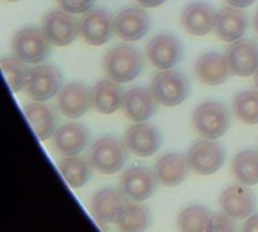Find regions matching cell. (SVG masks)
<instances>
[{"label":"cell","instance_id":"1","mask_svg":"<svg viewBox=\"0 0 258 232\" xmlns=\"http://www.w3.org/2000/svg\"><path fill=\"white\" fill-rule=\"evenodd\" d=\"M144 63V54L136 47L118 45L106 53L103 68L109 79L118 83H127L142 72Z\"/></svg>","mask_w":258,"mask_h":232},{"label":"cell","instance_id":"2","mask_svg":"<svg viewBox=\"0 0 258 232\" xmlns=\"http://www.w3.org/2000/svg\"><path fill=\"white\" fill-rule=\"evenodd\" d=\"M89 162L92 168L103 175L116 174L127 162L125 142L116 136H104L98 139L91 148Z\"/></svg>","mask_w":258,"mask_h":232},{"label":"cell","instance_id":"3","mask_svg":"<svg viewBox=\"0 0 258 232\" xmlns=\"http://www.w3.org/2000/svg\"><path fill=\"white\" fill-rule=\"evenodd\" d=\"M192 122L204 139H219L231 125V113L222 103L206 101L195 109Z\"/></svg>","mask_w":258,"mask_h":232},{"label":"cell","instance_id":"4","mask_svg":"<svg viewBox=\"0 0 258 232\" xmlns=\"http://www.w3.org/2000/svg\"><path fill=\"white\" fill-rule=\"evenodd\" d=\"M150 89L159 104L165 107H175L189 97L190 83L181 71L163 69L154 75Z\"/></svg>","mask_w":258,"mask_h":232},{"label":"cell","instance_id":"5","mask_svg":"<svg viewBox=\"0 0 258 232\" xmlns=\"http://www.w3.org/2000/svg\"><path fill=\"white\" fill-rule=\"evenodd\" d=\"M50 44L42 29L24 27L12 38V53L26 63H38L50 56Z\"/></svg>","mask_w":258,"mask_h":232},{"label":"cell","instance_id":"6","mask_svg":"<svg viewBox=\"0 0 258 232\" xmlns=\"http://www.w3.org/2000/svg\"><path fill=\"white\" fill-rule=\"evenodd\" d=\"M62 86V74L53 65H36L29 69L24 91L33 101L53 98Z\"/></svg>","mask_w":258,"mask_h":232},{"label":"cell","instance_id":"7","mask_svg":"<svg viewBox=\"0 0 258 232\" xmlns=\"http://www.w3.org/2000/svg\"><path fill=\"white\" fill-rule=\"evenodd\" d=\"M225 160V149L215 139L197 142L187 152V163L190 171L198 175H212L221 169Z\"/></svg>","mask_w":258,"mask_h":232},{"label":"cell","instance_id":"8","mask_svg":"<svg viewBox=\"0 0 258 232\" xmlns=\"http://www.w3.org/2000/svg\"><path fill=\"white\" fill-rule=\"evenodd\" d=\"M42 30L47 39L57 47L68 45L74 42L79 30V21L63 9H54L44 15L42 18Z\"/></svg>","mask_w":258,"mask_h":232},{"label":"cell","instance_id":"9","mask_svg":"<svg viewBox=\"0 0 258 232\" xmlns=\"http://www.w3.org/2000/svg\"><path fill=\"white\" fill-rule=\"evenodd\" d=\"M147 59L157 69H171L183 57V44L174 35L162 33L147 44Z\"/></svg>","mask_w":258,"mask_h":232},{"label":"cell","instance_id":"10","mask_svg":"<svg viewBox=\"0 0 258 232\" xmlns=\"http://www.w3.org/2000/svg\"><path fill=\"white\" fill-rule=\"evenodd\" d=\"M79 30L83 41L89 45H103L115 32L113 20L104 9H89L79 20Z\"/></svg>","mask_w":258,"mask_h":232},{"label":"cell","instance_id":"11","mask_svg":"<svg viewBox=\"0 0 258 232\" xmlns=\"http://www.w3.org/2000/svg\"><path fill=\"white\" fill-rule=\"evenodd\" d=\"M128 198L124 195L122 190L118 189H103L97 192L91 202L89 208L94 214V217L104 225L116 223L121 213L127 207Z\"/></svg>","mask_w":258,"mask_h":232},{"label":"cell","instance_id":"12","mask_svg":"<svg viewBox=\"0 0 258 232\" xmlns=\"http://www.w3.org/2000/svg\"><path fill=\"white\" fill-rule=\"evenodd\" d=\"M157 178L148 168L132 166L121 175L119 189L130 201L144 202L154 193Z\"/></svg>","mask_w":258,"mask_h":232},{"label":"cell","instance_id":"13","mask_svg":"<svg viewBox=\"0 0 258 232\" xmlns=\"http://www.w3.org/2000/svg\"><path fill=\"white\" fill-rule=\"evenodd\" d=\"M225 57L234 75L249 77L258 69V42L254 39H237L227 48Z\"/></svg>","mask_w":258,"mask_h":232},{"label":"cell","instance_id":"14","mask_svg":"<svg viewBox=\"0 0 258 232\" xmlns=\"http://www.w3.org/2000/svg\"><path fill=\"white\" fill-rule=\"evenodd\" d=\"M124 142L127 149L138 157H150L157 152L162 143V136L159 130L147 122H139L132 125L125 134Z\"/></svg>","mask_w":258,"mask_h":232},{"label":"cell","instance_id":"15","mask_svg":"<svg viewBox=\"0 0 258 232\" xmlns=\"http://www.w3.org/2000/svg\"><path fill=\"white\" fill-rule=\"evenodd\" d=\"M151 26L148 14L142 8L130 6L122 9L113 18L115 33L124 41H138L145 36Z\"/></svg>","mask_w":258,"mask_h":232},{"label":"cell","instance_id":"16","mask_svg":"<svg viewBox=\"0 0 258 232\" xmlns=\"http://www.w3.org/2000/svg\"><path fill=\"white\" fill-rule=\"evenodd\" d=\"M219 205L231 219H246L255 208V196L245 184H233L221 193Z\"/></svg>","mask_w":258,"mask_h":232},{"label":"cell","instance_id":"17","mask_svg":"<svg viewBox=\"0 0 258 232\" xmlns=\"http://www.w3.org/2000/svg\"><path fill=\"white\" fill-rule=\"evenodd\" d=\"M56 104L59 112L67 118H80L92 106V95L89 89L82 83H70L60 88Z\"/></svg>","mask_w":258,"mask_h":232},{"label":"cell","instance_id":"18","mask_svg":"<svg viewBox=\"0 0 258 232\" xmlns=\"http://www.w3.org/2000/svg\"><path fill=\"white\" fill-rule=\"evenodd\" d=\"M89 143V131L79 122H68L56 128L53 134V148L59 156H77Z\"/></svg>","mask_w":258,"mask_h":232},{"label":"cell","instance_id":"19","mask_svg":"<svg viewBox=\"0 0 258 232\" xmlns=\"http://www.w3.org/2000/svg\"><path fill=\"white\" fill-rule=\"evenodd\" d=\"M157 110V100L154 98L151 89L147 88H133L124 95L122 112L133 122L148 121Z\"/></svg>","mask_w":258,"mask_h":232},{"label":"cell","instance_id":"20","mask_svg":"<svg viewBox=\"0 0 258 232\" xmlns=\"http://www.w3.org/2000/svg\"><path fill=\"white\" fill-rule=\"evenodd\" d=\"M216 11L206 2H192L181 12V24L190 33L203 36L215 29Z\"/></svg>","mask_w":258,"mask_h":232},{"label":"cell","instance_id":"21","mask_svg":"<svg viewBox=\"0 0 258 232\" xmlns=\"http://www.w3.org/2000/svg\"><path fill=\"white\" fill-rule=\"evenodd\" d=\"M248 29V17L240 8H224L216 15L215 32L218 38L227 42L240 39Z\"/></svg>","mask_w":258,"mask_h":232},{"label":"cell","instance_id":"22","mask_svg":"<svg viewBox=\"0 0 258 232\" xmlns=\"http://www.w3.org/2000/svg\"><path fill=\"white\" fill-rule=\"evenodd\" d=\"M189 169L190 168L187 163V157L177 154V152H171V154L162 156L156 162L154 175L162 186L175 187L187 177Z\"/></svg>","mask_w":258,"mask_h":232},{"label":"cell","instance_id":"23","mask_svg":"<svg viewBox=\"0 0 258 232\" xmlns=\"http://www.w3.org/2000/svg\"><path fill=\"white\" fill-rule=\"evenodd\" d=\"M230 71L231 69L228 66L227 57L216 51L203 54L195 65L197 77L200 79V82L209 86H218L224 83L228 79Z\"/></svg>","mask_w":258,"mask_h":232},{"label":"cell","instance_id":"24","mask_svg":"<svg viewBox=\"0 0 258 232\" xmlns=\"http://www.w3.org/2000/svg\"><path fill=\"white\" fill-rule=\"evenodd\" d=\"M92 106L97 112L103 113V115H110L113 112H116L119 107H122V101H124V91L122 86L112 80V79H106L98 82L92 91Z\"/></svg>","mask_w":258,"mask_h":232},{"label":"cell","instance_id":"25","mask_svg":"<svg viewBox=\"0 0 258 232\" xmlns=\"http://www.w3.org/2000/svg\"><path fill=\"white\" fill-rule=\"evenodd\" d=\"M23 110L33 131L41 140H47L48 137H53L57 125V116L53 107L44 104L42 101H33L26 104Z\"/></svg>","mask_w":258,"mask_h":232},{"label":"cell","instance_id":"26","mask_svg":"<svg viewBox=\"0 0 258 232\" xmlns=\"http://www.w3.org/2000/svg\"><path fill=\"white\" fill-rule=\"evenodd\" d=\"M92 165L80 156H68L59 162V171L70 187L79 189L85 186L92 174Z\"/></svg>","mask_w":258,"mask_h":232},{"label":"cell","instance_id":"27","mask_svg":"<svg viewBox=\"0 0 258 232\" xmlns=\"http://www.w3.org/2000/svg\"><path fill=\"white\" fill-rule=\"evenodd\" d=\"M231 172L234 178L245 186L258 184L257 149H246V151L239 152L231 163Z\"/></svg>","mask_w":258,"mask_h":232},{"label":"cell","instance_id":"28","mask_svg":"<svg viewBox=\"0 0 258 232\" xmlns=\"http://www.w3.org/2000/svg\"><path fill=\"white\" fill-rule=\"evenodd\" d=\"M151 214L145 205L141 204H127L121 213L116 225L121 231H142L150 226Z\"/></svg>","mask_w":258,"mask_h":232},{"label":"cell","instance_id":"29","mask_svg":"<svg viewBox=\"0 0 258 232\" xmlns=\"http://www.w3.org/2000/svg\"><path fill=\"white\" fill-rule=\"evenodd\" d=\"M212 213L201 205H192L181 211L178 228L181 231H210Z\"/></svg>","mask_w":258,"mask_h":232},{"label":"cell","instance_id":"30","mask_svg":"<svg viewBox=\"0 0 258 232\" xmlns=\"http://www.w3.org/2000/svg\"><path fill=\"white\" fill-rule=\"evenodd\" d=\"M233 112L248 125L258 124V91H245L237 94L233 100Z\"/></svg>","mask_w":258,"mask_h":232},{"label":"cell","instance_id":"31","mask_svg":"<svg viewBox=\"0 0 258 232\" xmlns=\"http://www.w3.org/2000/svg\"><path fill=\"white\" fill-rule=\"evenodd\" d=\"M0 65H2V71L5 74V79L11 91L18 92L26 85V80H27L29 69L26 66V62H23L17 56H5Z\"/></svg>","mask_w":258,"mask_h":232},{"label":"cell","instance_id":"32","mask_svg":"<svg viewBox=\"0 0 258 232\" xmlns=\"http://www.w3.org/2000/svg\"><path fill=\"white\" fill-rule=\"evenodd\" d=\"M56 2L60 9L70 14H85L95 3V0H56Z\"/></svg>","mask_w":258,"mask_h":232},{"label":"cell","instance_id":"33","mask_svg":"<svg viewBox=\"0 0 258 232\" xmlns=\"http://www.w3.org/2000/svg\"><path fill=\"white\" fill-rule=\"evenodd\" d=\"M234 223L231 222V217L224 214H213L212 216V223H210V231H233Z\"/></svg>","mask_w":258,"mask_h":232},{"label":"cell","instance_id":"34","mask_svg":"<svg viewBox=\"0 0 258 232\" xmlns=\"http://www.w3.org/2000/svg\"><path fill=\"white\" fill-rule=\"evenodd\" d=\"M243 229H245V231H258V214L251 216V217L245 222Z\"/></svg>","mask_w":258,"mask_h":232},{"label":"cell","instance_id":"35","mask_svg":"<svg viewBox=\"0 0 258 232\" xmlns=\"http://www.w3.org/2000/svg\"><path fill=\"white\" fill-rule=\"evenodd\" d=\"M230 6H234V8H240V9H243V8H248V6H251L255 0H225Z\"/></svg>","mask_w":258,"mask_h":232},{"label":"cell","instance_id":"36","mask_svg":"<svg viewBox=\"0 0 258 232\" xmlns=\"http://www.w3.org/2000/svg\"><path fill=\"white\" fill-rule=\"evenodd\" d=\"M136 2L144 8H157V6L163 5L166 0H136Z\"/></svg>","mask_w":258,"mask_h":232},{"label":"cell","instance_id":"37","mask_svg":"<svg viewBox=\"0 0 258 232\" xmlns=\"http://www.w3.org/2000/svg\"><path fill=\"white\" fill-rule=\"evenodd\" d=\"M254 29H255V32L258 33V11L255 12V15H254Z\"/></svg>","mask_w":258,"mask_h":232},{"label":"cell","instance_id":"38","mask_svg":"<svg viewBox=\"0 0 258 232\" xmlns=\"http://www.w3.org/2000/svg\"><path fill=\"white\" fill-rule=\"evenodd\" d=\"M254 85H255V88H257V91H258V69H257V72H255V79H254Z\"/></svg>","mask_w":258,"mask_h":232},{"label":"cell","instance_id":"39","mask_svg":"<svg viewBox=\"0 0 258 232\" xmlns=\"http://www.w3.org/2000/svg\"><path fill=\"white\" fill-rule=\"evenodd\" d=\"M9 2H17V0H9Z\"/></svg>","mask_w":258,"mask_h":232}]
</instances>
